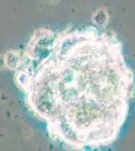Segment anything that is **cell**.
I'll use <instances>...</instances> for the list:
<instances>
[{"instance_id": "obj_1", "label": "cell", "mask_w": 135, "mask_h": 151, "mask_svg": "<svg viewBox=\"0 0 135 151\" xmlns=\"http://www.w3.org/2000/svg\"><path fill=\"white\" fill-rule=\"evenodd\" d=\"M15 83L51 140L69 150L112 145L135 94L121 40L95 26L36 29L20 53Z\"/></svg>"}, {"instance_id": "obj_2", "label": "cell", "mask_w": 135, "mask_h": 151, "mask_svg": "<svg viewBox=\"0 0 135 151\" xmlns=\"http://www.w3.org/2000/svg\"><path fill=\"white\" fill-rule=\"evenodd\" d=\"M4 60H5V65L11 70H15L20 60V53L14 50H10L4 55Z\"/></svg>"}]
</instances>
